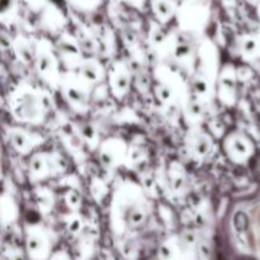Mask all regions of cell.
Listing matches in <instances>:
<instances>
[{"mask_svg":"<svg viewBox=\"0 0 260 260\" xmlns=\"http://www.w3.org/2000/svg\"><path fill=\"white\" fill-rule=\"evenodd\" d=\"M42 102L40 96L32 91V89H27V91H20L19 95L14 99V112L15 117L23 122H37L42 118Z\"/></svg>","mask_w":260,"mask_h":260,"instance_id":"obj_1","label":"cell"},{"mask_svg":"<svg viewBox=\"0 0 260 260\" xmlns=\"http://www.w3.org/2000/svg\"><path fill=\"white\" fill-rule=\"evenodd\" d=\"M27 250L32 260H47L50 241L42 229H32L27 236Z\"/></svg>","mask_w":260,"mask_h":260,"instance_id":"obj_2","label":"cell"},{"mask_svg":"<svg viewBox=\"0 0 260 260\" xmlns=\"http://www.w3.org/2000/svg\"><path fill=\"white\" fill-rule=\"evenodd\" d=\"M9 139L12 145L17 151L22 154H27L33 147L37 146L40 142H42V139L36 136L35 134H29L25 129L14 128L9 132Z\"/></svg>","mask_w":260,"mask_h":260,"instance_id":"obj_3","label":"cell"},{"mask_svg":"<svg viewBox=\"0 0 260 260\" xmlns=\"http://www.w3.org/2000/svg\"><path fill=\"white\" fill-rule=\"evenodd\" d=\"M226 152L229 156L236 162H241L248 159L251 155V146L250 142L241 136H231L226 140L225 144Z\"/></svg>","mask_w":260,"mask_h":260,"instance_id":"obj_4","label":"cell"},{"mask_svg":"<svg viewBox=\"0 0 260 260\" xmlns=\"http://www.w3.org/2000/svg\"><path fill=\"white\" fill-rule=\"evenodd\" d=\"M124 145L119 140H108L103 144L101 150V160L104 167L113 168L119 164V160L123 157Z\"/></svg>","mask_w":260,"mask_h":260,"instance_id":"obj_5","label":"cell"},{"mask_svg":"<svg viewBox=\"0 0 260 260\" xmlns=\"http://www.w3.org/2000/svg\"><path fill=\"white\" fill-rule=\"evenodd\" d=\"M37 68L41 75L50 83L57 81V63L50 51L38 50L37 52Z\"/></svg>","mask_w":260,"mask_h":260,"instance_id":"obj_6","label":"cell"},{"mask_svg":"<svg viewBox=\"0 0 260 260\" xmlns=\"http://www.w3.org/2000/svg\"><path fill=\"white\" fill-rule=\"evenodd\" d=\"M129 86V76L126 66L122 62L116 63L111 70V89L116 96H122L127 93Z\"/></svg>","mask_w":260,"mask_h":260,"instance_id":"obj_7","label":"cell"},{"mask_svg":"<svg viewBox=\"0 0 260 260\" xmlns=\"http://www.w3.org/2000/svg\"><path fill=\"white\" fill-rule=\"evenodd\" d=\"M63 91H65L66 98L71 102L74 108L84 109L86 102V94L80 86V84L76 83L75 79H73L71 81H66L65 86H63Z\"/></svg>","mask_w":260,"mask_h":260,"instance_id":"obj_8","label":"cell"},{"mask_svg":"<svg viewBox=\"0 0 260 260\" xmlns=\"http://www.w3.org/2000/svg\"><path fill=\"white\" fill-rule=\"evenodd\" d=\"M51 164V156H47L45 154L35 155L29 164L30 175L36 179H42L46 175H48V170H50Z\"/></svg>","mask_w":260,"mask_h":260,"instance_id":"obj_9","label":"cell"},{"mask_svg":"<svg viewBox=\"0 0 260 260\" xmlns=\"http://www.w3.org/2000/svg\"><path fill=\"white\" fill-rule=\"evenodd\" d=\"M80 74L81 79H83L85 83H96V81L101 80L102 76L101 66L98 65L96 61L86 60L84 61V62H81Z\"/></svg>","mask_w":260,"mask_h":260,"instance_id":"obj_10","label":"cell"},{"mask_svg":"<svg viewBox=\"0 0 260 260\" xmlns=\"http://www.w3.org/2000/svg\"><path fill=\"white\" fill-rule=\"evenodd\" d=\"M73 40V38H71ZM70 38H63L58 43V50H60L61 55H62L63 60L68 62L71 61L70 58H73L74 61H79L80 58V50H79V46L76 45L74 41H71Z\"/></svg>","mask_w":260,"mask_h":260,"instance_id":"obj_11","label":"cell"},{"mask_svg":"<svg viewBox=\"0 0 260 260\" xmlns=\"http://www.w3.org/2000/svg\"><path fill=\"white\" fill-rule=\"evenodd\" d=\"M211 149V140L208 139L207 135L198 134L193 135L192 145H190V150L196 156H205L208 154Z\"/></svg>","mask_w":260,"mask_h":260,"instance_id":"obj_12","label":"cell"},{"mask_svg":"<svg viewBox=\"0 0 260 260\" xmlns=\"http://www.w3.org/2000/svg\"><path fill=\"white\" fill-rule=\"evenodd\" d=\"M152 9L161 22H168L174 13V5L169 0H152Z\"/></svg>","mask_w":260,"mask_h":260,"instance_id":"obj_13","label":"cell"},{"mask_svg":"<svg viewBox=\"0 0 260 260\" xmlns=\"http://www.w3.org/2000/svg\"><path fill=\"white\" fill-rule=\"evenodd\" d=\"M192 53V46L188 41H184L183 38H179L177 43L173 47V55L177 60H185Z\"/></svg>","mask_w":260,"mask_h":260,"instance_id":"obj_14","label":"cell"},{"mask_svg":"<svg viewBox=\"0 0 260 260\" xmlns=\"http://www.w3.org/2000/svg\"><path fill=\"white\" fill-rule=\"evenodd\" d=\"M259 50V42L253 37H246L243 38L241 41V51H243L244 56L246 57H251V56H255L256 52Z\"/></svg>","mask_w":260,"mask_h":260,"instance_id":"obj_15","label":"cell"},{"mask_svg":"<svg viewBox=\"0 0 260 260\" xmlns=\"http://www.w3.org/2000/svg\"><path fill=\"white\" fill-rule=\"evenodd\" d=\"M160 258L161 260H178L179 259V249L175 244L167 243L160 249Z\"/></svg>","mask_w":260,"mask_h":260,"instance_id":"obj_16","label":"cell"},{"mask_svg":"<svg viewBox=\"0 0 260 260\" xmlns=\"http://www.w3.org/2000/svg\"><path fill=\"white\" fill-rule=\"evenodd\" d=\"M221 89L225 90L226 96L230 94L231 99L234 98V93H235V78H234L233 73H228V71H226L223 78L221 79Z\"/></svg>","mask_w":260,"mask_h":260,"instance_id":"obj_17","label":"cell"},{"mask_svg":"<svg viewBox=\"0 0 260 260\" xmlns=\"http://www.w3.org/2000/svg\"><path fill=\"white\" fill-rule=\"evenodd\" d=\"M194 90H196V93L198 94V95H206V94L208 93V90H210V85H208V81L206 80V79L201 78V76L196 78Z\"/></svg>","mask_w":260,"mask_h":260,"instance_id":"obj_18","label":"cell"},{"mask_svg":"<svg viewBox=\"0 0 260 260\" xmlns=\"http://www.w3.org/2000/svg\"><path fill=\"white\" fill-rule=\"evenodd\" d=\"M66 202H68L69 207L73 208V210H78V208L80 207V197H79L78 193L74 192V190H70V192L68 193V196H66Z\"/></svg>","mask_w":260,"mask_h":260,"instance_id":"obj_19","label":"cell"},{"mask_svg":"<svg viewBox=\"0 0 260 260\" xmlns=\"http://www.w3.org/2000/svg\"><path fill=\"white\" fill-rule=\"evenodd\" d=\"M83 137L86 140V142L91 144V142H96V132L90 124H84L83 127Z\"/></svg>","mask_w":260,"mask_h":260,"instance_id":"obj_20","label":"cell"},{"mask_svg":"<svg viewBox=\"0 0 260 260\" xmlns=\"http://www.w3.org/2000/svg\"><path fill=\"white\" fill-rule=\"evenodd\" d=\"M17 48H18V53H19V57L22 58L24 62H28V61H30V58H32V52H30V48L28 47L27 45H24V43H19V45H17Z\"/></svg>","mask_w":260,"mask_h":260,"instance_id":"obj_21","label":"cell"},{"mask_svg":"<svg viewBox=\"0 0 260 260\" xmlns=\"http://www.w3.org/2000/svg\"><path fill=\"white\" fill-rule=\"evenodd\" d=\"M14 0H0V9H2V14L5 15L9 13L14 7Z\"/></svg>","mask_w":260,"mask_h":260,"instance_id":"obj_22","label":"cell"},{"mask_svg":"<svg viewBox=\"0 0 260 260\" xmlns=\"http://www.w3.org/2000/svg\"><path fill=\"white\" fill-rule=\"evenodd\" d=\"M81 226H83V223L79 218H73V221L69 222V230L73 234H78L81 230Z\"/></svg>","mask_w":260,"mask_h":260,"instance_id":"obj_23","label":"cell"},{"mask_svg":"<svg viewBox=\"0 0 260 260\" xmlns=\"http://www.w3.org/2000/svg\"><path fill=\"white\" fill-rule=\"evenodd\" d=\"M188 113H190L192 116L194 117H198L201 116V113H202V108H201L200 103H197V102H194V103H190L189 104V108H188Z\"/></svg>","mask_w":260,"mask_h":260,"instance_id":"obj_24","label":"cell"},{"mask_svg":"<svg viewBox=\"0 0 260 260\" xmlns=\"http://www.w3.org/2000/svg\"><path fill=\"white\" fill-rule=\"evenodd\" d=\"M51 260H70L65 253H57L51 258Z\"/></svg>","mask_w":260,"mask_h":260,"instance_id":"obj_25","label":"cell"},{"mask_svg":"<svg viewBox=\"0 0 260 260\" xmlns=\"http://www.w3.org/2000/svg\"><path fill=\"white\" fill-rule=\"evenodd\" d=\"M96 185H98V183H95V184H93V187H91V192H93L94 197H95L96 193H98V192H95V187H96ZM101 189H102V190H107L106 185H104L102 182H101V185H99V188H98V189H96V190H101Z\"/></svg>","mask_w":260,"mask_h":260,"instance_id":"obj_26","label":"cell"},{"mask_svg":"<svg viewBox=\"0 0 260 260\" xmlns=\"http://www.w3.org/2000/svg\"><path fill=\"white\" fill-rule=\"evenodd\" d=\"M78 260H85V259H81V258H80V259H78Z\"/></svg>","mask_w":260,"mask_h":260,"instance_id":"obj_27","label":"cell"}]
</instances>
